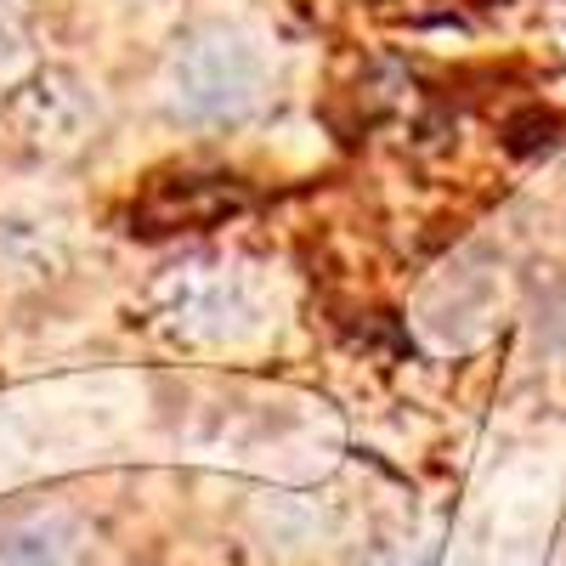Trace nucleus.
Returning <instances> with one entry per match:
<instances>
[{
    "label": "nucleus",
    "instance_id": "obj_1",
    "mask_svg": "<svg viewBox=\"0 0 566 566\" xmlns=\"http://www.w3.org/2000/svg\"><path fill=\"white\" fill-rule=\"evenodd\" d=\"M266 52L261 40L232 23H199L193 34L176 40L165 69L170 114L187 125H239L266 97Z\"/></svg>",
    "mask_w": 566,
    "mask_h": 566
},
{
    "label": "nucleus",
    "instance_id": "obj_2",
    "mask_svg": "<svg viewBox=\"0 0 566 566\" xmlns=\"http://www.w3.org/2000/svg\"><path fill=\"white\" fill-rule=\"evenodd\" d=\"M7 130L18 148L29 154H74L85 148V136L97 130V97H91V85L74 80V74H34L29 85H18V97L7 103Z\"/></svg>",
    "mask_w": 566,
    "mask_h": 566
},
{
    "label": "nucleus",
    "instance_id": "obj_3",
    "mask_svg": "<svg viewBox=\"0 0 566 566\" xmlns=\"http://www.w3.org/2000/svg\"><path fill=\"white\" fill-rule=\"evenodd\" d=\"M250 210V187L239 176L221 170H170L142 187V199L130 205L136 232H187V227H221L232 216Z\"/></svg>",
    "mask_w": 566,
    "mask_h": 566
},
{
    "label": "nucleus",
    "instance_id": "obj_4",
    "mask_svg": "<svg viewBox=\"0 0 566 566\" xmlns=\"http://www.w3.org/2000/svg\"><path fill=\"white\" fill-rule=\"evenodd\" d=\"M29 45V0H0V63H12Z\"/></svg>",
    "mask_w": 566,
    "mask_h": 566
}]
</instances>
